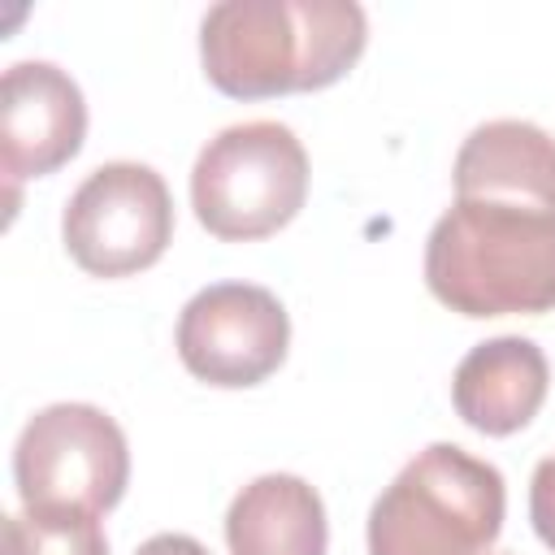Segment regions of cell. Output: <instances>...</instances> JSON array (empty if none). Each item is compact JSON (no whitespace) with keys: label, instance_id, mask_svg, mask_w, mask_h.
Listing matches in <instances>:
<instances>
[{"label":"cell","instance_id":"3957f363","mask_svg":"<svg viewBox=\"0 0 555 555\" xmlns=\"http://www.w3.org/2000/svg\"><path fill=\"white\" fill-rule=\"evenodd\" d=\"M503 473L455 442H429L369 507V555H486L503 529Z\"/></svg>","mask_w":555,"mask_h":555},{"label":"cell","instance_id":"6da1fadb","mask_svg":"<svg viewBox=\"0 0 555 555\" xmlns=\"http://www.w3.org/2000/svg\"><path fill=\"white\" fill-rule=\"evenodd\" d=\"M369 43L356 0H221L199 22V61L217 91L264 100L338 82Z\"/></svg>","mask_w":555,"mask_h":555},{"label":"cell","instance_id":"7c38bea8","mask_svg":"<svg viewBox=\"0 0 555 555\" xmlns=\"http://www.w3.org/2000/svg\"><path fill=\"white\" fill-rule=\"evenodd\" d=\"M87 507H22L4 520V555H108V538Z\"/></svg>","mask_w":555,"mask_h":555},{"label":"cell","instance_id":"5bb4252c","mask_svg":"<svg viewBox=\"0 0 555 555\" xmlns=\"http://www.w3.org/2000/svg\"><path fill=\"white\" fill-rule=\"evenodd\" d=\"M134 555H208L191 533H156V538H147Z\"/></svg>","mask_w":555,"mask_h":555},{"label":"cell","instance_id":"8992f818","mask_svg":"<svg viewBox=\"0 0 555 555\" xmlns=\"http://www.w3.org/2000/svg\"><path fill=\"white\" fill-rule=\"evenodd\" d=\"M65 251L95 278H126L156 264L173 238V199L165 178L139 160L91 169L61 217Z\"/></svg>","mask_w":555,"mask_h":555},{"label":"cell","instance_id":"30bf717a","mask_svg":"<svg viewBox=\"0 0 555 555\" xmlns=\"http://www.w3.org/2000/svg\"><path fill=\"white\" fill-rule=\"evenodd\" d=\"M455 199H499L555 212V139L520 117L481 121L455 152Z\"/></svg>","mask_w":555,"mask_h":555},{"label":"cell","instance_id":"52a82bcc","mask_svg":"<svg viewBox=\"0 0 555 555\" xmlns=\"http://www.w3.org/2000/svg\"><path fill=\"white\" fill-rule=\"evenodd\" d=\"M291 317L269 286L212 282L178 317V356L208 386H256L286 360Z\"/></svg>","mask_w":555,"mask_h":555},{"label":"cell","instance_id":"9c48e42d","mask_svg":"<svg viewBox=\"0 0 555 555\" xmlns=\"http://www.w3.org/2000/svg\"><path fill=\"white\" fill-rule=\"evenodd\" d=\"M551 386V364L533 338L520 334H499L477 343L451 377V403L464 425L477 434L503 438L525 429Z\"/></svg>","mask_w":555,"mask_h":555},{"label":"cell","instance_id":"5b68a950","mask_svg":"<svg viewBox=\"0 0 555 555\" xmlns=\"http://www.w3.org/2000/svg\"><path fill=\"white\" fill-rule=\"evenodd\" d=\"M13 481L26 507L108 512L130 481V447L121 425L95 403L39 408L13 447Z\"/></svg>","mask_w":555,"mask_h":555},{"label":"cell","instance_id":"7a4b0ae2","mask_svg":"<svg viewBox=\"0 0 555 555\" xmlns=\"http://www.w3.org/2000/svg\"><path fill=\"white\" fill-rule=\"evenodd\" d=\"M425 282L460 317L555 308V212L455 199L425 238Z\"/></svg>","mask_w":555,"mask_h":555},{"label":"cell","instance_id":"8fae6325","mask_svg":"<svg viewBox=\"0 0 555 555\" xmlns=\"http://www.w3.org/2000/svg\"><path fill=\"white\" fill-rule=\"evenodd\" d=\"M230 555H325L330 525L321 494L295 473L247 481L225 512Z\"/></svg>","mask_w":555,"mask_h":555},{"label":"cell","instance_id":"277c9868","mask_svg":"<svg viewBox=\"0 0 555 555\" xmlns=\"http://www.w3.org/2000/svg\"><path fill=\"white\" fill-rule=\"evenodd\" d=\"M308 199V152L282 121H238L212 134L191 169V208L225 243L282 230Z\"/></svg>","mask_w":555,"mask_h":555},{"label":"cell","instance_id":"4fadbf2b","mask_svg":"<svg viewBox=\"0 0 555 555\" xmlns=\"http://www.w3.org/2000/svg\"><path fill=\"white\" fill-rule=\"evenodd\" d=\"M529 520H533L538 538L555 551V455H546L533 468V481H529Z\"/></svg>","mask_w":555,"mask_h":555},{"label":"cell","instance_id":"ba28073f","mask_svg":"<svg viewBox=\"0 0 555 555\" xmlns=\"http://www.w3.org/2000/svg\"><path fill=\"white\" fill-rule=\"evenodd\" d=\"M87 139V100L52 61H17L0 82V165L9 182L43 178L78 156Z\"/></svg>","mask_w":555,"mask_h":555}]
</instances>
